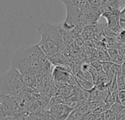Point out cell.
I'll return each mask as SVG.
<instances>
[{
	"instance_id": "6da1fadb",
	"label": "cell",
	"mask_w": 125,
	"mask_h": 120,
	"mask_svg": "<svg viewBox=\"0 0 125 120\" xmlns=\"http://www.w3.org/2000/svg\"><path fill=\"white\" fill-rule=\"evenodd\" d=\"M60 29V24L52 25L49 22L43 23L38 29L41 35L38 45L47 56L48 60L62 51L66 48Z\"/></svg>"
},
{
	"instance_id": "7a4b0ae2",
	"label": "cell",
	"mask_w": 125,
	"mask_h": 120,
	"mask_svg": "<svg viewBox=\"0 0 125 120\" xmlns=\"http://www.w3.org/2000/svg\"><path fill=\"white\" fill-rule=\"evenodd\" d=\"M28 88L23 76L13 68L0 76V95L21 97L27 92Z\"/></svg>"
},
{
	"instance_id": "3957f363",
	"label": "cell",
	"mask_w": 125,
	"mask_h": 120,
	"mask_svg": "<svg viewBox=\"0 0 125 120\" xmlns=\"http://www.w3.org/2000/svg\"><path fill=\"white\" fill-rule=\"evenodd\" d=\"M66 17L65 21L61 25L68 32L74 29L83 31L84 28L89 26L88 23L81 10L77 6H65Z\"/></svg>"
},
{
	"instance_id": "277c9868",
	"label": "cell",
	"mask_w": 125,
	"mask_h": 120,
	"mask_svg": "<svg viewBox=\"0 0 125 120\" xmlns=\"http://www.w3.org/2000/svg\"><path fill=\"white\" fill-rule=\"evenodd\" d=\"M21 111V97L0 95V120H5L10 116L26 113Z\"/></svg>"
},
{
	"instance_id": "5b68a950",
	"label": "cell",
	"mask_w": 125,
	"mask_h": 120,
	"mask_svg": "<svg viewBox=\"0 0 125 120\" xmlns=\"http://www.w3.org/2000/svg\"><path fill=\"white\" fill-rule=\"evenodd\" d=\"M40 60H48V58L38 44L18 50L11 57V62L19 61L33 62Z\"/></svg>"
},
{
	"instance_id": "8992f818",
	"label": "cell",
	"mask_w": 125,
	"mask_h": 120,
	"mask_svg": "<svg viewBox=\"0 0 125 120\" xmlns=\"http://www.w3.org/2000/svg\"><path fill=\"white\" fill-rule=\"evenodd\" d=\"M120 11L107 10L102 15V17L107 21L106 27L116 34H118L122 30L120 26Z\"/></svg>"
},
{
	"instance_id": "52a82bcc",
	"label": "cell",
	"mask_w": 125,
	"mask_h": 120,
	"mask_svg": "<svg viewBox=\"0 0 125 120\" xmlns=\"http://www.w3.org/2000/svg\"><path fill=\"white\" fill-rule=\"evenodd\" d=\"M47 110L50 111L56 120H66L70 113L74 111L73 108L65 103L52 105Z\"/></svg>"
},
{
	"instance_id": "ba28073f",
	"label": "cell",
	"mask_w": 125,
	"mask_h": 120,
	"mask_svg": "<svg viewBox=\"0 0 125 120\" xmlns=\"http://www.w3.org/2000/svg\"><path fill=\"white\" fill-rule=\"evenodd\" d=\"M114 79H113L104 71L99 72V77H98L96 81L95 82V86L100 89H107L108 86H110V84L113 82V81Z\"/></svg>"
},
{
	"instance_id": "9c48e42d",
	"label": "cell",
	"mask_w": 125,
	"mask_h": 120,
	"mask_svg": "<svg viewBox=\"0 0 125 120\" xmlns=\"http://www.w3.org/2000/svg\"><path fill=\"white\" fill-rule=\"evenodd\" d=\"M108 93L107 89H100L96 86L94 89L90 91V96L88 98V102H104L107 94Z\"/></svg>"
},
{
	"instance_id": "30bf717a",
	"label": "cell",
	"mask_w": 125,
	"mask_h": 120,
	"mask_svg": "<svg viewBox=\"0 0 125 120\" xmlns=\"http://www.w3.org/2000/svg\"><path fill=\"white\" fill-rule=\"evenodd\" d=\"M111 62L121 65L124 62V56L120 53L118 49H107Z\"/></svg>"
},
{
	"instance_id": "8fae6325",
	"label": "cell",
	"mask_w": 125,
	"mask_h": 120,
	"mask_svg": "<svg viewBox=\"0 0 125 120\" xmlns=\"http://www.w3.org/2000/svg\"><path fill=\"white\" fill-rule=\"evenodd\" d=\"M74 86H72V85H66L65 86L59 88V89H57V94L60 96L62 97V99L63 100V101H65L66 99H68L69 97H70L72 95L74 89ZM63 103H64V102H63Z\"/></svg>"
},
{
	"instance_id": "7c38bea8",
	"label": "cell",
	"mask_w": 125,
	"mask_h": 120,
	"mask_svg": "<svg viewBox=\"0 0 125 120\" xmlns=\"http://www.w3.org/2000/svg\"><path fill=\"white\" fill-rule=\"evenodd\" d=\"M76 78H77V85L83 89H85L87 91H91L95 86V84L93 82H91V81H88L83 78H81L77 76H76Z\"/></svg>"
},
{
	"instance_id": "4fadbf2b",
	"label": "cell",
	"mask_w": 125,
	"mask_h": 120,
	"mask_svg": "<svg viewBox=\"0 0 125 120\" xmlns=\"http://www.w3.org/2000/svg\"><path fill=\"white\" fill-rule=\"evenodd\" d=\"M102 42L107 49H118V48L120 46L119 43L115 40L108 38L106 37H104V39L103 40Z\"/></svg>"
},
{
	"instance_id": "5bb4252c",
	"label": "cell",
	"mask_w": 125,
	"mask_h": 120,
	"mask_svg": "<svg viewBox=\"0 0 125 120\" xmlns=\"http://www.w3.org/2000/svg\"><path fill=\"white\" fill-rule=\"evenodd\" d=\"M87 115L83 113L79 108L74 109L69 116L68 120H82Z\"/></svg>"
},
{
	"instance_id": "9a60e30c",
	"label": "cell",
	"mask_w": 125,
	"mask_h": 120,
	"mask_svg": "<svg viewBox=\"0 0 125 120\" xmlns=\"http://www.w3.org/2000/svg\"><path fill=\"white\" fill-rule=\"evenodd\" d=\"M116 81H117V85L119 91L125 90V82H124V76L121 70L118 71L116 76Z\"/></svg>"
},
{
	"instance_id": "2e32d148",
	"label": "cell",
	"mask_w": 125,
	"mask_h": 120,
	"mask_svg": "<svg viewBox=\"0 0 125 120\" xmlns=\"http://www.w3.org/2000/svg\"><path fill=\"white\" fill-rule=\"evenodd\" d=\"M84 67H85V68L88 71V73L91 74V77H92V78H93V81H94V84H95V82L96 81V80H97V78H98V77H99V73L93 68V67H91L89 64H83V65Z\"/></svg>"
},
{
	"instance_id": "e0dca14e",
	"label": "cell",
	"mask_w": 125,
	"mask_h": 120,
	"mask_svg": "<svg viewBox=\"0 0 125 120\" xmlns=\"http://www.w3.org/2000/svg\"><path fill=\"white\" fill-rule=\"evenodd\" d=\"M5 120H34L32 115L29 114H21V115H15L7 118Z\"/></svg>"
},
{
	"instance_id": "ac0fdd59",
	"label": "cell",
	"mask_w": 125,
	"mask_h": 120,
	"mask_svg": "<svg viewBox=\"0 0 125 120\" xmlns=\"http://www.w3.org/2000/svg\"><path fill=\"white\" fill-rule=\"evenodd\" d=\"M125 108L124 106H123L122 105L118 103H115L110 108V111L111 112H113L115 116H117L121 111H122Z\"/></svg>"
},
{
	"instance_id": "d6986e66",
	"label": "cell",
	"mask_w": 125,
	"mask_h": 120,
	"mask_svg": "<svg viewBox=\"0 0 125 120\" xmlns=\"http://www.w3.org/2000/svg\"><path fill=\"white\" fill-rule=\"evenodd\" d=\"M104 103L110 108V107L115 103V99L113 97L112 93L108 90V93L105 97V99L104 100Z\"/></svg>"
},
{
	"instance_id": "ffe728a7",
	"label": "cell",
	"mask_w": 125,
	"mask_h": 120,
	"mask_svg": "<svg viewBox=\"0 0 125 120\" xmlns=\"http://www.w3.org/2000/svg\"><path fill=\"white\" fill-rule=\"evenodd\" d=\"M115 103H118L125 107V90L119 91L115 97Z\"/></svg>"
},
{
	"instance_id": "44dd1931",
	"label": "cell",
	"mask_w": 125,
	"mask_h": 120,
	"mask_svg": "<svg viewBox=\"0 0 125 120\" xmlns=\"http://www.w3.org/2000/svg\"><path fill=\"white\" fill-rule=\"evenodd\" d=\"M108 110H110V108L103 102L101 103V105L96 108L95 109L92 113H94V114H99V113H105L106 111H107Z\"/></svg>"
},
{
	"instance_id": "7402d4cb",
	"label": "cell",
	"mask_w": 125,
	"mask_h": 120,
	"mask_svg": "<svg viewBox=\"0 0 125 120\" xmlns=\"http://www.w3.org/2000/svg\"><path fill=\"white\" fill-rule=\"evenodd\" d=\"M89 65L93 67L98 73L99 72H102V71H104L103 70V67H102V62L98 61V60H94V61H91Z\"/></svg>"
},
{
	"instance_id": "603a6c76",
	"label": "cell",
	"mask_w": 125,
	"mask_h": 120,
	"mask_svg": "<svg viewBox=\"0 0 125 120\" xmlns=\"http://www.w3.org/2000/svg\"><path fill=\"white\" fill-rule=\"evenodd\" d=\"M64 4L65 6H77L78 7L82 0H59Z\"/></svg>"
},
{
	"instance_id": "cb8c5ba5",
	"label": "cell",
	"mask_w": 125,
	"mask_h": 120,
	"mask_svg": "<svg viewBox=\"0 0 125 120\" xmlns=\"http://www.w3.org/2000/svg\"><path fill=\"white\" fill-rule=\"evenodd\" d=\"M104 119L105 120H117V118H116V116L113 112L108 110L107 111L104 113Z\"/></svg>"
},
{
	"instance_id": "d4e9b609",
	"label": "cell",
	"mask_w": 125,
	"mask_h": 120,
	"mask_svg": "<svg viewBox=\"0 0 125 120\" xmlns=\"http://www.w3.org/2000/svg\"><path fill=\"white\" fill-rule=\"evenodd\" d=\"M113 62H102V67H103V70L105 73L108 72L110 70V68L113 65Z\"/></svg>"
},
{
	"instance_id": "484cf974",
	"label": "cell",
	"mask_w": 125,
	"mask_h": 120,
	"mask_svg": "<svg viewBox=\"0 0 125 120\" xmlns=\"http://www.w3.org/2000/svg\"><path fill=\"white\" fill-rule=\"evenodd\" d=\"M94 120H105L104 119V113L95 114Z\"/></svg>"
},
{
	"instance_id": "4316f807",
	"label": "cell",
	"mask_w": 125,
	"mask_h": 120,
	"mask_svg": "<svg viewBox=\"0 0 125 120\" xmlns=\"http://www.w3.org/2000/svg\"><path fill=\"white\" fill-rule=\"evenodd\" d=\"M94 117H95V114L91 113L87 115L83 120H94Z\"/></svg>"
},
{
	"instance_id": "83f0119b",
	"label": "cell",
	"mask_w": 125,
	"mask_h": 120,
	"mask_svg": "<svg viewBox=\"0 0 125 120\" xmlns=\"http://www.w3.org/2000/svg\"><path fill=\"white\" fill-rule=\"evenodd\" d=\"M32 116H33V119H34V120H42L41 119H40V118H39V117H38L37 116L32 115Z\"/></svg>"
},
{
	"instance_id": "f1b7e54d",
	"label": "cell",
	"mask_w": 125,
	"mask_h": 120,
	"mask_svg": "<svg viewBox=\"0 0 125 120\" xmlns=\"http://www.w3.org/2000/svg\"><path fill=\"white\" fill-rule=\"evenodd\" d=\"M124 74V82H125V73H123Z\"/></svg>"
}]
</instances>
